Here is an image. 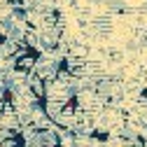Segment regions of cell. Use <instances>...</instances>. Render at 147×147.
Here are the masks:
<instances>
[{
	"mask_svg": "<svg viewBox=\"0 0 147 147\" xmlns=\"http://www.w3.org/2000/svg\"><path fill=\"white\" fill-rule=\"evenodd\" d=\"M40 54H42L40 49H33V47L24 49L21 54H16V56H14V61H12V68H14V72H16V75H21V77H26V75H33L35 63H38Z\"/></svg>",
	"mask_w": 147,
	"mask_h": 147,
	"instance_id": "cell-1",
	"label": "cell"
},
{
	"mask_svg": "<svg viewBox=\"0 0 147 147\" xmlns=\"http://www.w3.org/2000/svg\"><path fill=\"white\" fill-rule=\"evenodd\" d=\"M91 26H94V30L98 35H107L112 30V19H110V16H96V19L91 21Z\"/></svg>",
	"mask_w": 147,
	"mask_h": 147,
	"instance_id": "cell-2",
	"label": "cell"
},
{
	"mask_svg": "<svg viewBox=\"0 0 147 147\" xmlns=\"http://www.w3.org/2000/svg\"><path fill=\"white\" fill-rule=\"evenodd\" d=\"M105 7L112 12V14H124V12H128V5L124 3V0H105Z\"/></svg>",
	"mask_w": 147,
	"mask_h": 147,
	"instance_id": "cell-3",
	"label": "cell"
},
{
	"mask_svg": "<svg viewBox=\"0 0 147 147\" xmlns=\"http://www.w3.org/2000/svg\"><path fill=\"white\" fill-rule=\"evenodd\" d=\"M138 121H140L142 128H147V105H142V110L138 112Z\"/></svg>",
	"mask_w": 147,
	"mask_h": 147,
	"instance_id": "cell-4",
	"label": "cell"
},
{
	"mask_svg": "<svg viewBox=\"0 0 147 147\" xmlns=\"http://www.w3.org/2000/svg\"><path fill=\"white\" fill-rule=\"evenodd\" d=\"M140 47H147V28L140 33Z\"/></svg>",
	"mask_w": 147,
	"mask_h": 147,
	"instance_id": "cell-5",
	"label": "cell"
}]
</instances>
